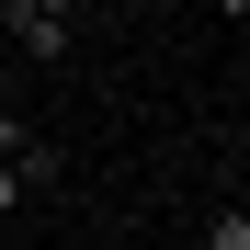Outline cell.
Masks as SVG:
<instances>
[{
	"instance_id": "277c9868",
	"label": "cell",
	"mask_w": 250,
	"mask_h": 250,
	"mask_svg": "<svg viewBox=\"0 0 250 250\" xmlns=\"http://www.w3.org/2000/svg\"><path fill=\"white\" fill-rule=\"evenodd\" d=\"M216 23H228V34H239V23H250V0H216Z\"/></svg>"
},
{
	"instance_id": "7a4b0ae2",
	"label": "cell",
	"mask_w": 250,
	"mask_h": 250,
	"mask_svg": "<svg viewBox=\"0 0 250 250\" xmlns=\"http://www.w3.org/2000/svg\"><path fill=\"white\" fill-rule=\"evenodd\" d=\"M205 250H250V205H239V193L216 205V216H205Z\"/></svg>"
},
{
	"instance_id": "5b68a950",
	"label": "cell",
	"mask_w": 250,
	"mask_h": 250,
	"mask_svg": "<svg viewBox=\"0 0 250 250\" xmlns=\"http://www.w3.org/2000/svg\"><path fill=\"white\" fill-rule=\"evenodd\" d=\"M103 12H125V23H137V12H148V0H103Z\"/></svg>"
},
{
	"instance_id": "6da1fadb",
	"label": "cell",
	"mask_w": 250,
	"mask_h": 250,
	"mask_svg": "<svg viewBox=\"0 0 250 250\" xmlns=\"http://www.w3.org/2000/svg\"><path fill=\"white\" fill-rule=\"evenodd\" d=\"M80 12H91V0H0V34H12V57L68 68L80 57Z\"/></svg>"
},
{
	"instance_id": "3957f363",
	"label": "cell",
	"mask_w": 250,
	"mask_h": 250,
	"mask_svg": "<svg viewBox=\"0 0 250 250\" xmlns=\"http://www.w3.org/2000/svg\"><path fill=\"white\" fill-rule=\"evenodd\" d=\"M34 193H46V182H34V171H23V159H0V228H12V216H23V205H34Z\"/></svg>"
}]
</instances>
